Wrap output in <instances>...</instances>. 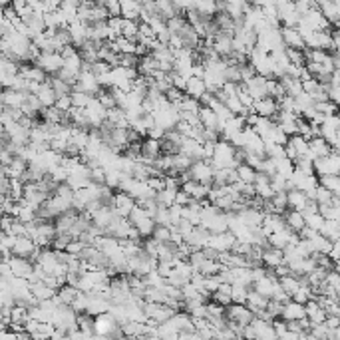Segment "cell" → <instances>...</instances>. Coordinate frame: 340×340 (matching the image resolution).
Here are the masks:
<instances>
[{
	"label": "cell",
	"mask_w": 340,
	"mask_h": 340,
	"mask_svg": "<svg viewBox=\"0 0 340 340\" xmlns=\"http://www.w3.org/2000/svg\"><path fill=\"white\" fill-rule=\"evenodd\" d=\"M272 287H274V281H271V279H261V281H257V290L259 292H265V294H269L271 290H272Z\"/></svg>",
	"instance_id": "cell-51"
},
{
	"label": "cell",
	"mask_w": 340,
	"mask_h": 340,
	"mask_svg": "<svg viewBox=\"0 0 340 340\" xmlns=\"http://www.w3.org/2000/svg\"><path fill=\"white\" fill-rule=\"evenodd\" d=\"M223 105H225V108H227V110H229L233 116H241V118H247V116H249V112L243 108L241 102H239L237 98H227Z\"/></svg>",
	"instance_id": "cell-27"
},
{
	"label": "cell",
	"mask_w": 340,
	"mask_h": 340,
	"mask_svg": "<svg viewBox=\"0 0 340 340\" xmlns=\"http://www.w3.org/2000/svg\"><path fill=\"white\" fill-rule=\"evenodd\" d=\"M326 257H328L332 263L338 261V257H340V245H338V243H332V247H330V251H328Z\"/></svg>",
	"instance_id": "cell-56"
},
{
	"label": "cell",
	"mask_w": 340,
	"mask_h": 340,
	"mask_svg": "<svg viewBox=\"0 0 340 340\" xmlns=\"http://www.w3.org/2000/svg\"><path fill=\"white\" fill-rule=\"evenodd\" d=\"M287 143H290V145H292V150L296 152V155H299V157H305V155L308 153V141H306L305 137H301L299 134L292 136V137H289V141H287Z\"/></svg>",
	"instance_id": "cell-23"
},
{
	"label": "cell",
	"mask_w": 340,
	"mask_h": 340,
	"mask_svg": "<svg viewBox=\"0 0 340 340\" xmlns=\"http://www.w3.org/2000/svg\"><path fill=\"white\" fill-rule=\"evenodd\" d=\"M235 173H237V179H239V181H243V183H249V185H253V181H255V175H257V171H255V169H251L247 163H241V165H237Z\"/></svg>",
	"instance_id": "cell-24"
},
{
	"label": "cell",
	"mask_w": 340,
	"mask_h": 340,
	"mask_svg": "<svg viewBox=\"0 0 340 340\" xmlns=\"http://www.w3.org/2000/svg\"><path fill=\"white\" fill-rule=\"evenodd\" d=\"M34 66L40 68L46 76L48 74H58L64 66V60L60 54H40L36 60H34Z\"/></svg>",
	"instance_id": "cell-3"
},
{
	"label": "cell",
	"mask_w": 340,
	"mask_h": 340,
	"mask_svg": "<svg viewBox=\"0 0 340 340\" xmlns=\"http://www.w3.org/2000/svg\"><path fill=\"white\" fill-rule=\"evenodd\" d=\"M277 102H274L272 98H263L259 102L253 103V114H257L259 118H272L274 114H277Z\"/></svg>",
	"instance_id": "cell-7"
},
{
	"label": "cell",
	"mask_w": 340,
	"mask_h": 340,
	"mask_svg": "<svg viewBox=\"0 0 340 340\" xmlns=\"http://www.w3.org/2000/svg\"><path fill=\"white\" fill-rule=\"evenodd\" d=\"M316 6V2H310V0H303V2H294V10H296V14L299 16H305L310 8H314Z\"/></svg>",
	"instance_id": "cell-48"
},
{
	"label": "cell",
	"mask_w": 340,
	"mask_h": 340,
	"mask_svg": "<svg viewBox=\"0 0 340 340\" xmlns=\"http://www.w3.org/2000/svg\"><path fill=\"white\" fill-rule=\"evenodd\" d=\"M312 171H314L316 177H323V175H338V171H340L338 150H332V147H330V153H328V155L314 159V161H312Z\"/></svg>",
	"instance_id": "cell-1"
},
{
	"label": "cell",
	"mask_w": 340,
	"mask_h": 340,
	"mask_svg": "<svg viewBox=\"0 0 340 340\" xmlns=\"http://www.w3.org/2000/svg\"><path fill=\"white\" fill-rule=\"evenodd\" d=\"M245 88H247V94L253 98V102H259L263 98H269L267 96V78L255 76L253 80H249L245 84Z\"/></svg>",
	"instance_id": "cell-6"
},
{
	"label": "cell",
	"mask_w": 340,
	"mask_h": 340,
	"mask_svg": "<svg viewBox=\"0 0 340 340\" xmlns=\"http://www.w3.org/2000/svg\"><path fill=\"white\" fill-rule=\"evenodd\" d=\"M119 10H121V18L123 20H139V12H141V4L139 2H132V0H123L119 2Z\"/></svg>",
	"instance_id": "cell-15"
},
{
	"label": "cell",
	"mask_w": 340,
	"mask_h": 340,
	"mask_svg": "<svg viewBox=\"0 0 340 340\" xmlns=\"http://www.w3.org/2000/svg\"><path fill=\"white\" fill-rule=\"evenodd\" d=\"M189 203H191V197L185 195L183 191H177V193H175V205H179V207H187Z\"/></svg>",
	"instance_id": "cell-54"
},
{
	"label": "cell",
	"mask_w": 340,
	"mask_h": 340,
	"mask_svg": "<svg viewBox=\"0 0 340 340\" xmlns=\"http://www.w3.org/2000/svg\"><path fill=\"white\" fill-rule=\"evenodd\" d=\"M332 197H334V195L330 193V191H326V189L321 187V185L314 189V203H316V205H330Z\"/></svg>",
	"instance_id": "cell-34"
},
{
	"label": "cell",
	"mask_w": 340,
	"mask_h": 340,
	"mask_svg": "<svg viewBox=\"0 0 340 340\" xmlns=\"http://www.w3.org/2000/svg\"><path fill=\"white\" fill-rule=\"evenodd\" d=\"M290 235H292V233H290L289 229H283V231H279V233H272V235L267 239V243H269V247H272V249L283 251V249L289 247Z\"/></svg>",
	"instance_id": "cell-14"
},
{
	"label": "cell",
	"mask_w": 340,
	"mask_h": 340,
	"mask_svg": "<svg viewBox=\"0 0 340 340\" xmlns=\"http://www.w3.org/2000/svg\"><path fill=\"white\" fill-rule=\"evenodd\" d=\"M314 213H318V205H316L314 201H308L306 207L301 211V215H303V217H308V215H314Z\"/></svg>",
	"instance_id": "cell-55"
},
{
	"label": "cell",
	"mask_w": 340,
	"mask_h": 340,
	"mask_svg": "<svg viewBox=\"0 0 340 340\" xmlns=\"http://www.w3.org/2000/svg\"><path fill=\"white\" fill-rule=\"evenodd\" d=\"M145 185L150 187L153 193H157V191H161V189H165V185H163V177H150L145 181Z\"/></svg>",
	"instance_id": "cell-50"
},
{
	"label": "cell",
	"mask_w": 340,
	"mask_h": 340,
	"mask_svg": "<svg viewBox=\"0 0 340 340\" xmlns=\"http://www.w3.org/2000/svg\"><path fill=\"white\" fill-rule=\"evenodd\" d=\"M175 193L177 191H171V189H161V191H157L155 193V203H157V207H165V209H169L173 203H175Z\"/></svg>",
	"instance_id": "cell-21"
},
{
	"label": "cell",
	"mask_w": 340,
	"mask_h": 340,
	"mask_svg": "<svg viewBox=\"0 0 340 340\" xmlns=\"http://www.w3.org/2000/svg\"><path fill=\"white\" fill-rule=\"evenodd\" d=\"M103 8L108 12L110 18H116V16H121V10H119V2L116 0H110V2H103Z\"/></svg>",
	"instance_id": "cell-47"
},
{
	"label": "cell",
	"mask_w": 340,
	"mask_h": 340,
	"mask_svg": "<svg viewBox=\"0 0 340 340\" xmlns=\"http://www.w3.org/2000/svg\"><path fill=\"white\" fill-rule=\"evenodd\" d=\"M100 103H102V108L108 112V110H114V108H118L116 105V100H114V96H112V92L110 90H100L96 96H94Z\"/></svg>",
	"instance_id": "cell-26"
},
{
	"label": "cell",
	"mask_w": 340,
	"mask_h": 340,
	"mask_svg": "<svg viewBox=\"0 0 340 340\" xmlns=\"http://www.w3.org/2000/svg\"><path fill=\"white\" fill-rule=\"evenodd\" d=\"M8 267H10V271L16 274V277H30L32 271H34L32 263L28 259H20V257H10Z\"/></svg>",
	"instance_id": "cell-12"
},
{
	"label": "cell",
	"mask_w": 340,
	"mask_h": 340,
	"mask_svg": "<svg viewBox=\"0 0 340 340\" xmlns=\"http://www.w3.org/2000/svg\"><path fill=\"white\" fill-rule=\"evenodd\" d=\"M287 203H289V209L290 211H301L306 207V203H308V199H306V195L303 193V191H299V189H290V191H287Z\"/></svg>",
	"instance_id": "cell-13"
},
{
	"label": "cell",
	"mask_w": 340,
	"mask_h": 340,
	"mask_svg": "<svg viewBox=\"0 0 340 340\" xmlns=\"http://www.w3.org/2000/svg\"><path fill=\"white\" fill-rule=\"evenodd\" d=\"M235 241L237 239L233 237L229 231H225V233H219V235H211L209 241H207V247L217 251V253H225V251H231V247L235 245Z\"/></svg>",
	"instance_id": "cell-5"
},
{
	"label": "cell",
	"mask_w": 340,
	"mask_h": 340,
	"mask_svg": "<svg viewBox=\"0 0 340 340\" xmlns=\"http://www.w3.org/2000/svg\"><path fill=\"white\" fill-rule=\"evenodd\" d=\"M147 217H150V215L145 213V209H141V207L136 205V207L132 209V213L127 215V221H130L132 225H136V223H139V221H143V219H147ZM150 219H152V217H150Z\"/></svg>",
	"instance_id": "cell-40"
},
{
	"label": "cell",
	"mask_w": 340,
	"mask_h": 340,
	"mask_svg": "<svg viewBox=\"0 0 340 340\" xmlns=\"http://www.w3.org/2000/svg\"><path fill=\"white\" fill-rule=\"evenodd\" d=\"M36 98H38V102H40V105H42V110L54 108L56 94H54V90H52V86H50V82H48V80H46L44 84H40V90H38Z\"/></svg>",
	"instance_id": "cell-9"
},
{
	"label": "cell",
	"mask_w": 340,
	"mask_h": 340,
	"mask_svg": "<svg viewBox=\"0 0 340 340\" xmlns=\"http://www.w3.org/2000/svg\"><path fill=\"white\" fill-rule=\"evenodd\" d=\"M323 225H324V219H323L321 215H318V213L305 217V227H308V229H312V231H316V233L323 229Z\"/></svg>",
	"instance_id": "cell-38"
},
{
	"label": "cell",
	"mask_w": 340,
	"mask_h": 340,
	"mask_svg": "<svg viewBox=\"0 0 340 340\" xmlns=\"http://www.w3.org/2000/svg\"><path fill=\"white\" fill-rule=\"evenodd\" d=\"M169 235H171V229L155 225V229H153V233H152V239L157 241L159 245H165V243H169Z\"/></svg>",
	"instance_id": "cell-35"
},
{
	"label": "cell",
	"mask_w": 340,
	"mask_h": 340,
	"mask_svg": "<svg viewBox=\"0 0 340 340\" xmlns=\"http://www.w3.org/2000/svg\"><path fill=\"white\" fill-rule=\"evenodd\" d=\"M281 285H283V289L287 290V292H296V290H299L301 287H299V281H296V279H292L290 277V274H289V277H283V281H281Z\"/></svg>",
	"instance_id": "cell-45"
},
{
	"label": "cell",
	"mask_w": 340,
	"mask_h": 340,
	"mask_svg": "<svg viewBox=\"0 0 340 340\" xmlns=\"http://www.w3.org/2000/svg\"><path fill=\"white\" fill-rule=\"evenodd\" d=\"M318 215H321L324 221H340V207L318 205Z\"/></svg>",
	"instance_id": "cell-25"
},
{
	"label": "cell",
	"mask_w": 340,
	"mask_h": 340,
	"mask_svg": "<svg viewBox=\"0 0 340 340\" xmlns=\"http://www.w3.org/2000/svg\"><path fill=\"white\" fill-rule=\"evenodd\" d=\"M54 108H56L60 114H68V112H70V108H72L70 96H60V98H56V102H54Z\"/></svg>",
	"instance_id": "cell-41"
},
{
	"label": "cell",
	"mask_w": 340,
	"mask_h": 340,
	"mask_svg": "<svg viewBox=\"0 0 340 340\" xmlns=\"http://www.w3.org/2000/svg\"><path fill=\"white\" fill-rule=\"evenodd\" d=\"M110 207L114 209V213L118 217L127 219V215H130L132 209L136 207V201L130 195H125V193H121V191H118V193H114V199H112V205Z\"/></svg>",
	"instance_id": "cell-4"
},
{
	"label": "cell",
	"mask_w": 340,
	"mask_h": 340,
	"mask_svg": "<svg viewBox=\"0 0 340 340\" xmlns=\"http://www.w3.org/2000/svg\"><path fill=\"white\" fill-rule=\"evenodd\" d=\"M316 179H318V185L324 187L326 191H330L334 197H338V193H340V177L338 175H323Z\"/></svg>",
	"instance_id": "cell-20"
},
{
	"label": "cell",
	"mask_w": 340,
	"mask_h": 340,
	"mask_svg": "<svg viewBox=\"0 0 340 340\" xmlns=\"http://www.w3.org/2000/svg\"><path fill=\"white\" fill-rule=\"evenodd\" d=\"M112 68H110V64H105V62H96V64H92V68H90V72L98 78V76H102V74H108Z\"/></svg>",
	"instance_id": "cell-46"
},
{
	"label": "cell",
	"mask_w": 340,
	"mask_h": 340,
	"mask_svg": "<svg viewBox=\"0 0 340 340\" xmlns=\"http://www.w3.org/2000/svg\"><path fill=\"white\" fill-rule=\"evenodd\" d=\"M177 112H187V114H199V110H201V103L197 102V100H191V98H183L181 100V103L175 108Z\"/></svg>",
	"instance_id": "cell-31"
},
{
	"label": "cell",
	"mask_w": 340,
	"mask_h": 340,
	"mask_svg": "<svg viewBox=\"0 0 340 340\" xmlns=\"http://www.w3.org/2000/svg\"><path fill=\"white\" fill-rule=\"evenodd\" d=\"M323 125H324V127H328V130L338 132V127H340V119H338V116H326Z\"/></svg>",
	"instance_id": "cell-53"
},
{
	"label": "cell",
	"mask_w": 340,
	"mask_h": 340,
	"mask_svg": "<svg viewBox=\"0 0 340 340\" xmlns=\"http://www.w3.org/2000/svg\"><path fill=\"white\" fill-rule=\"evenodd\" d=\"M314 112L326 116H336V103L332 102H323V103H314Z\"/></svg>",
	"instance_id": "cell-37"
},
{
	"label": "cell",
	"mask_w": 340,
	"mask_h": 340,
	"mask_svg": "<svg viewBox=\"0 0 340 340\" xmlns=\"http://www.w3.org/2000/svg\"><path fill=\"white\" fill-rule=\"evenodd\" d=\"M271 125H272V121L269 119V118H259V121L257 123H255V127H253V132L255 134H257L261 139L269 134V130H271Z\"/></svg>",
	"instance_id": "cell-36"
},
{
	"label": "cell",
	"mask_w": 340,
	"mask_h": 340,
	"mask_svg": "<svg viewBox=\"0 0 340 340\" xmlns=\"http://www.w3.org/2000/svg\"><path fill=\"white\" fill-rule=\"evenodd\" d=\"M103 179H105V171H103L102 167L90 169V183H94V185H103Z\"/></svg>",
	"instance_id": "cell-44"
},
{
	"label": "cell",
	"mask_w": 340,
	"mask_h": 340,
	"mask_svg": "<svg viewBox=\"0 0 340 340\" xmlns=\"http://www.w3.org/2000/svg\"><path fill=\"white\" fill-rule=\"evenodd\" d=\"M134 227L137 229V233H139V237H141V239H150V237H152V233H153V229H155V223H153V219L147 217V219L136 223Z\"/></svg>",
	"instance_id": "cell-30"
},
{
	"label": "cell",
	"mask_w": 340,
	"mask_h": 340,
	"mask_svg": "<svg viewBox=\"0 0 340 340\" xmlns=\"http://www.w3.org/2000/svg\"><path fill=\"white\" fill-rule=\"evenodd\" d=\"M121 38L130 40V42H136V38H137V22H134V20H123Z\"/></svg>",
	"instance_id": "cell-32"
},
{
	"label": "cell",
	"mask_w": 340,
	"mask_h": 340,
	"mask_svg": "<svg viewBox=\"0 0 340 340\" xmlns=\"http://www.w3.org/2000/svg\"><path fill=\"white\" fill-rule=\"evenodd\" d=\"M310 245H312V251L318 253V255H328L332 243L328 239H324L323 235H316L314 239H310Z\"/></svg>",
	"instance_id": "cell-29"
},
{
	"label": "cell",
	"mask_w": 340,
	"mask_h": 340,
	"mask_svg": "<svg viewBox=\"0 0 340 340\" xmlns=\"http://www.w3.org/2000/svg\"><path fill=\"white\" fill-rule=\"evenodd\" d=\"M34 251H36V245H34L32 239H28V237H18L10 253L16 255V257H20V259H28V255H32Z\"/></svg>",
	"instance_id": "cell-11"
},
{
	"label": "cell",
	"mask_w": 340,
	"mask_h": 340,
	"mask_svg": "<svg viewBox=\"0 0 340 340\" xmlns=\"http://www.w3.org/2000/svg\"><path fill=\"white\" fill-rule=\"evenodd\" d=\"M92 96L88 94H82V92H70V102H72V108L76 110H86V105L90 103Z\"/></svg>",
	"instance_id": "cell-33"
},
{
	"label": "cell",
	"mask_w": 340,
	"mask_h": 340,
	"mask_svg": "<svg viewBox=\"0 0 340 340\" xmlns=\"http://www.w3.org/2000/svg\"><path fill=\"white\" fill-rule=\"evenodd\" d=\"M261 261L265 263V265H269V267H279V265H283V251H277V249H272V247H267V249H263V253H261Z\"/></svg>",
	"instance_id": "cell-18"
},
{
	"label": "cell",
	"mask_w": 340,
	"mask_h": 340,
	"mask_svg": "<svg viewBox=\"0 0 340 340\" xmlns=\"http://www.w3.org/2000/svg\"><path fill=\"white\" fill-rule=\"evenodd\" d=\"M283 219H285V225L290 233H301L305 229V217L299 213V211H290L287 209L283 213Z\"/></svg>",
	"instance_id": "cell-10"
},
{
	"label": "cell",
	"mask_w": 340,
	"mask_h": 340,
	"mask_svg": "<svg viewBox=\"0 0 340 340\" xmlns=\"http://www.w3.org/2000/svg\"><path fill=\"white\" fill-rule=\"evenodd\" d=\"M285 54H287V58H289V64H292V66H299V68H305V66H306V56H305V50L285 48Z\"/></svg>",
	"instance_id": "cell-22"
},
{
	"label": "cell",
	"mask_w": 340,
	"mask_h": 340,
	"mask_svg": "<svg viewBox=\"0 0 340 340\" xmlns=\"http://www.w3.org/2000/svg\"><path fill=\"white\" fill-rule=\"evenodd\" d=\"M324 277H326V271H323V269H314L310 274H308V281L312 283V285H321V283H324Z\"/></svg>",
	"instance_id": "cell-49"
},
{
	"label": "cell",
	"mask_w": 340,
	"mask_h": 340,
	"mask_svg": "<svg viewBox=\"0 0 340 340\" xmlns=\"http://www.w3.org/2000/svg\"><path fill=\"white\" fill-rule=\"evenodd\" d=\"M205 92H207V90H205L203 80H199V78H189V80H187V86H185V96H187V98L199 102V98H201Z\"/></svg>",
	"instance_id": "cell-17"
},
{
	"label": "cell",
	"mask_w": 340,
	"mask_h": 340,
	"mask_svg": "<svg viewBox=\"0 0 340 340\" xmlns=\"http://www.w3.org/2000/svg\"><path fill=\"white\" fill-rule=\"evenodd\" d=\"M306 296H308V290H306L305 287L294 292V299H296V301H306Z\"/></svg>",
	"instance_id": "cell-57"
},
{
	"label": "cell",
	"mask_w": 340,
	"mask_h": 340,
	"mask_svg": "<svg viewBox=\"0 0 340 340\" xmlns=\"http://www.w3.org/2000/svg\"><path fill=\"white\" fill-rule=\"evenodd\" d=\"M229 299H231L229 294H223V292H219V294H217V301H221V303H227Z\"/></svg>",
	"instance_id": "cell-59"
},
{
	"label": "cell",
	"mask_w": 340,
	"mask_h": 340,
	"mask_svg": "<svg viewBox=\"0 0 340 340\" xmlns=\"http://www.w3.org/2000/svg\"><path fill=\"white\" fill-rule=\"evenodd\" d=\"M318 235H323V237H324V239H328L330 243H338V237H340L338 221H324L323 229L318 231Z\"/></svg>",
	"instance_id": "cell-19"
},
{
	"label": "cell",
	"mask_w": 340,
	"mask_h": 340,
	"mask_svg": "<svg viewBox=\"0 0 340 340\" xmlns=\"http://www.w3.org/2000/svg\"><path fill=\"white\" fill-rule=\"evenodd\" d=\"M301 312H303V310H301L299 306H296V305H294V306H289V310H287L289 316H290V314H301Z\"/></svg>",
	"instance_id": "cell-58"
},
{
	"label": "cell",
	"mask_w": 340,
	"mask_h": 340,
	"mask_svg": "<svg viewBox=\"0 0 340 340\" xmlns=\"http://www.w3.org/2000/svg\"><path fill=\"white\" fill-rule=\"evenodd\" d=\"M221 269H223V265H221L219 261H207V259H205L203 265L199 267V272L205 274V277H217Z\"/></svg>",
	"instance_id": "cell-28"
},
{
	"label": "cell",
	"mask_w": 340,
	"mask_h": 340,
	"mask_svg": "<svg viewBox=\"0 0 340 340\" xmlns=\"http://www.w3.org/2000/svg\"><path fill=\"white\" fill-rule=\"evenodd\" d=\"M197 118H199V123H201L203 130H215V132L219 134V121H217V116H215L213 112H211L209 108H201L199 114H197Z\"/></svg>",
	"instance_id": "cell-16"
},
{
	"label": "cell",
	"mask_w": 340,
	"mask_h": 340,
	"mask_svg": "<svg viewBox=\"0 0 340 340\" xmlns=\"http://www.w3.org/2000/svg\"><path fill=\"white\" fill-rule=\"evenodd\" d=\"M281 40L285 48H294V50H305V42L296 28H281Z\"/></svg>",
	"instance_id": "cell-8"
},
{
	"label": "cell",
	"mask_w": 340,
	"mask_h": 340,
	"mask_svg": "<svg viewBox=\"0 0 340 340\" xmlns=\"http://www.w3.org/2000/svg\"><path fill=\"white\" fill-rule=\"evenodd\" d=\"M163 136H165V132L161 130V127H155V125H153L152 130L147 132V136H145V137H147V139H153V141H161V139H163Z\"/></svg>",
	"instance_id": "cell-52"
},
{
	"label": "cell",
	"mask_w": 340,
	"mask_h": 340,
	"mask_svg": "<svg viewBox=\"0 0 340 340\" xmlns=\"http://www.w3.org/2000/svg\"><path fill=\"white\" fill-rule=\"evenodd\" d=\"M221 94L225 98H237L239 96V84H233V82H225L221 86Z\"/></svg>",
	"instance_id": "cell-42"
},
{
	"label": "cell",
	"mask_w": 340,
	"mask_h": 340,
	"mask_svg": "<svg viewBox=\"0 0 340 340\" xmlns=\"http://www.w3.org/2000/svg\"><path fill=\"white\" fill-rule=\"evenodd\" d=\"M191 181H195L199 185H211L213 183V167L209 165V161H193L189 167Z\"/></svg>",
	"instance_id": "cell-2"
},
{
	"label": "cell",
	"mask_w": 340,
	"mask_h": 340,
	"mask_svg": "<svg viewBox=\"0 0 340 340\" xmlns=\"http://www.w3.org/2000/svg\"><path fill=\"white\" fill-rule=\"evenodd\" d=\"M4 217V211H2V207H0V219H2Z\"/></svg>",
	"instance_id": "cell-60"
},
{
	"label": "cell",
	"mask_w": 340,
	"mask_h": 340,
	"mask_svg": "<svg viewBox=\"0 0 340 340\" xmlns=\"http://www.w3.org/2000/svg\"><path fill=\"white\" fill-rule=\"evenodd\" d=\"M86 249V243L80 241V239H72L68 245H66V253L72 255V257H80V253Z\"/></svg>",
	"instance_id": "cell-39"
},
{
	"label": "cell",
	"mask_w": 340,
	"mask_h": 340,
	"mask_svg": "<svg viewBox=\"0 0 340 340\" xmlns=\"http://www.w3.org/2000/svg\"><path fill=\"white\" fill-rule=\"evenodd\" d=\"M103 185L108 189H118V185H119V171H105Z\"/></svg>",
	"instance_id": "cell-43"
}]
</instances>
